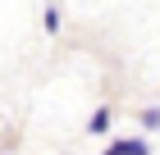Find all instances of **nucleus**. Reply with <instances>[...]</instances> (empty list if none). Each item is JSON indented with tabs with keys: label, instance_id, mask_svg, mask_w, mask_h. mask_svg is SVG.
Masks as SVG:
<instances>
[{
	"label": "nucleus",
	"instance_id": "f257e3e1",
	"mask_svg": "<svg viewBox=\"0 0 160 155\" xmlns=\"http://www.w3.org/2000/svg\"><path fill=\"white\" fill-rule=\"evenodd\" d=\"M114 155H151V142H142V137H119V142H110Z\"/></svg>",
	"mask_w": 160,
	"mask_h": 155
},
{
	"label": "nucleus",
	"instance_id": "f03ea898",
	"mask_svg": "<svg viewBox=\"0 0 160 155\" xmlns=\"http://www.w3.org/2000/svg\"><path fill=\"white\" fill-rule=\"evenodd\" d=\"M87 128H92V132H105V128H110V109L101 105L96 114H92V119H87Z\"/></svg>",
	"mask_w": 160,
	"mask_h": 155
},
{
	"label": "nucleus",
	"instance_id": "7ed1b4c3",
	"mask_svg": "<svg viewBox=\"0 0 160 155\" xmlns=\"http://www.w3.org/2000/svg\"><path fill=\"white\" fill-rule=\"evenodd\" d=\"M60 18H64V14L55 9V5H50V9H41V23H46V32H60Z\"/></svg>",
	"mask_w": 160,
	"mask_h": 155
},
{
	"label": "nucleus",
	"instance_id": "20e7f679",
	"mask_svg": "<svg viewBox=\"0 0 160 155\" xmlns=\"http://www.w3.org/2000/svg\"><path fill=\"white\" fill-rule=\"evenodd\" d=\"M142 128H147V132L160 128V109H142Z\"/></svg>",
	"mask_w": 160,
	"mask_h": 155
},
{
	"label": "nucleus",
	"instance_id": "39448f33",
	"mask_svg": "<svg viewBox=\"0 0 160 155\" xmlns=\"http://www.w3.org/2000/svg\"><path fill=\"white\" fill-rule=\"evenodd\" d=\"M101 155H114V151H101Z\"/></svg>",
	"mask_w": 160,
	"mask_h": 155
}]
</instances>
